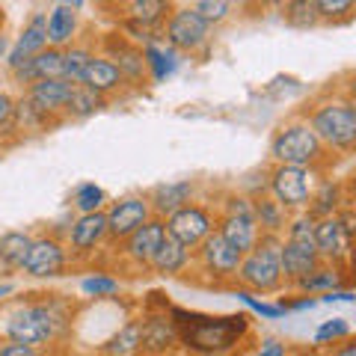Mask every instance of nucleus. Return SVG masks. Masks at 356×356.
Returning a JSON list of instances; mask_svg holds the SVG:
<instances>
[{
  "mask_svg": "<svg viewBox=\"0 0 356 356\" xmlns=\"http://www.w3.org/2000/svg\"><path fill=\"white\" fill-rule=\"evenodd\" d=\"M107 202V193L98 187L95 181H86L74 191L72 196V205L81 211V214H95V211H102V205Z\"/></svg>",
  "mask_w": 356,
  "mask_h": 356,
  "instance_id": "2f4dec72",
  "label": "nucleus"
},
{
  "mask_svg": "<svg viewBox=\"0 0 356 356\" xmlns=\"http://www.w3.org/2000/svg\"><path fill=\"white\" fill-rule=\"evenodd\" d=\"M187 264H191V250L181 247L178 241H172L170 235H166L163 243L158 247V252H154V259H152L149 267L158 276H178Z\"/></svg>",
  "mask_w": 356,
  "mask_h": 356,
  "instance_id": "b1692460",
  "label": "nucleus"
},
{
  "mask_svg": "<svg viewBox=\"0 0 356 356\" xmlns=\"http://www.w3.org/2000/svg\"><path fill=\"white\" fill-rule=\"evenodd\" d=\"M74 83H69L65 77H54V81H36L27 86V102L39 110L44 116H57L69 104V95H72Z\"/></svg>",
  "mask_w": 356,
  "mask_h": 356,
  "instance_id": "6ab92c4d",
  "label": "nucleus"
},
{
  "mask_svg": "<svg viewBox=\"0 0 356 356\" xmlns=\"http://www.w3.org/2000/svg\"><path fill=\"white\" fill-rule=\"evenodd\" d=\"M140 330H143V321H131V324H125L116 336H110L102 344V353L104 356H137L140 353Z\"/></svg>",
  "mask_w": 356,
  "mask_h": 356,
  "instance_id": "cd10ccee",
  "label": "nucleus"
},
{
  "mask_svg": "<svg viewBox=\"0 0 356 356\" xmlns=\"http://www.w3.org/2000/svg\"><path fill=\"white\" fill-rule=\"evenodd\" d=\"M344 102H348V104L356 110V74L348 81V86H344Z\"/></svg>",
  "mask_w": 356,
  "mask_h": 356,
  "instance_id": "c03bdc74",
  "label": "nucleus"
},
{
  "mask_svg": "<svg viewBox=\"0 0 356 356\" xmlns=\"http://www.w3.org/2000/svg\"><path fill=\"white\" fill-rule=\"evenodd\" d=\"M178 348V330L170 315H149L143 318L140 330V356H166Z\"/></svg>",
  "mask_w": 356,
  "mask_h": 356,
  "instance_id": "dca6fc26",
  "label": "nucleus"
},
{
  "mask_svg": "<svg viewBox=\"0 0 356 356\" xmlns=\"http://www.w3.org/2000/svg\"><path fill=\"white\" fill-rule=\"evenodd\" d=\"M191 356H229V353H191Z\"/></svg>",
  "mask_w": 356,
  "mask_h": 356,
  "instance_id": "de8ad7c7",
  "label": "nucleus"
},
{
  "mask_svg": "<svg viewBox=\"0 0 356 356\" xmlns=\"http://www.w3.org/2000/svg\"><path fill=\"white\" fill-rule=\"evenodd\" d=\"M81 288L89 297H110V294L119 291V282L113 276H89V280L81 282Z\"/></svg>",
  "mask_w": 356,
  "mask_h": 356,
  "instance_id": "58836bf2",
  "label": "nucleus"
},
{
  "mask_svg": "<svg viewBox=\"0 0 356 356\" xmlns=\"http://www.w3.org/2000/svg\"><path fill=\"white\" fill-rule=\"evenodd\" d=\"M324 303H356V294L353 291H330V294H321Z\"/></svg>",
  "mask_w": 356,
  "mask_h": 356,
  "instance_id": "79ce46f5",
  "label": "nucleus"
},
{
  "mask_svg": "<svg viewBox=\"0 0 356 356\" xmlns=\"http://www.w3.org/2000/svg\"><path fill=\"white\" fill-rule=\"evenodd\" d=\"M107 44V51H110V63L116 65V69L122 72V77H125V83H146V77H149V65H146V57H143V48L140 44H134L128 42L125 36H113V39H104Z\"/></svg>",
  "mask_w": 356,
  "mask_h": 356,
  "instance_id": "2eb2a0df",
  "label": "nucleus"
},
{
  "mask_svg": "<svg viewBox=\"0 0 356 356\" xmlns=\"http://www.w3.org/2000/svg\"><path fill=\"white\" fill-rule=\"evenodd\" d=\"M255 356H288V353H285V348H282L280 341L267 339V341L261 344V348H259V353H255Z\"/></svg>",
  "mask_w": 356,
  "mask_h": 356,
  "instance_id": "37998d69",
  "label": "nucleus"
},
{
  "mask_svg": "<svg viewBox=\"0 0 356 356\" xmlns=\"http://www.w3.org/2000/svg\"><path fill=\"white\" fill-rule=\"evenodd\" d=\"M282 18L285 24L291 27H300V30H309L318 24V13H315V3H309V0H297V3H285L282 6Z\"/></svg>",
  "mask_w": 356,
  "mask_h": 356,
  "instance_id": "72a5a7b5",
  "label": "nucleus"
},
{
  "mask_svg": "<svg viewBox=\"0 0 356 356\" xmlns=\"http://www.w3.org/2000/svg\"><path fill=\"white\" fill-rule=\"evenodd\" d=\"M143 57H146V65H149L154 81H163V77H170L175 72L172 51H163V48H158V44H146V48H143Z\"/></svg>",
  "mask_w": 356,
  "mask_h": 356,
  "instance_id": "473e14b6",
  "label": "nucleus"
},
{
  "mask_svg": "<svg viewBox=\"0 0 356 356\" xmlns=\"http://www.w3.org/2000/svg\"><path fill=\"white\" fill-rule=\"evenodd\" d=\"M309 125L318 134V140L327 149L336 152H356V110L339 98V102H324L309 113Z\"/></svg>",
  "mask_w": 356,
  "mask_h": 356,
  "instance_id": "423d86ee",
  "label": "nucleus"
},
{
  "mask_svg": "<svg viewBox=\"0 0 356 356\" xmlns=\"http://www.w3.org/2000/svg\"><path fill=\"white\" fill-rule=\"evenodd\" d=\"M193 13L202 18L208 27H214V24H222V21L232 15V3H226V0H196Z\"/></svg>",
  "mask_w": 356,
  "mask_h": 356,
  "instance_id": "f704fd0d",
  "label": "nucleus"
},
{
  "mask_svg": "<svg viewBox=\"0 0 356 356\" xmlns=\"http://www.w3.org/2000/svg\"><path fill=\"white\" fill-rule=\"evenodd\" d=\"M163 238H166V222L158 220V217H152L146 226H140L134 235H128L125 241H122L125 243V250L122 252H125L134 264L149 267L152 259H154V252H158V247L163 243Z\"/></svg>",
  "mask_w": 356,
  "mask_h": 356,
  "instance_id": "f3484780",
  "label": "nucleus"
},
{
  "mask_svg": "<svg viewBox=\"0 0 356 356\" xmlns=\"http://www.w3.org/2000/svg\"><path fill=\"white\" fill-rule=\"evenodd\" d=\"M353 264H356V250H353Z\"/></svg>",
  "mask_w": 356,
  "mask_h": 356,
  "instance_id": "8fccbe9b",
  "label": "nucleus"
},
{
  "mask_svg": "<svg viewBox=\"0 0 356 356\" xmlns=\"http://www.w3.org/2000/svg\"><path fill=\"white\" fill-rule=\"evenodd\" d=\"M107 238V217L104 211H95V214H81L72 229H69V247L74 255H89L95 252V247Z\"/></svg>",
  "mask_w": 356,
  "mask_h": 356,
  "instance_id": "aec40b11",
  "label": "nucleus"
},
{
  "mask_svg": "<svg viewBox=\"0 0 356 356\" xmlns=\"http://www.w3.org/2000/svg\"><path fill=\"white\" fill-rule=\"evenodd\" d=\"M81 86L92 89V92H98L104 98V95H110V92H116V89L125 86V77H122V72L107 57H92V63L86 65V72L81 77Z\"/></svg>",
  "mask_w": 356,
  "mask_h": 356,
  "instance_id": "4be33fe9",
  "label": "nucleus"
},
{
  "mask_svg": "<svg viewBox=\"0 0 356 356\" xmlns=\"http://www.w3.org/2000/svg\"><path fill=\"white\" fill-rule=\"evenodd\" d=\"M315 247H318L321 261H330L336 267L353 255V235L348 232V226L341 222L339 214L315 220Z\"/></svg>",
  "mask_w": 356,
  "mask_h": 356,
  "instance_id": "f8f14e48",
  "label": "nucleus"
},
{
  "mask_svg": "<svg viewBox=\"0 0 356 356\" xmlns=\"http://www.w3.org/2000/svg\"><path fill=\"white\" fill-rule=\"evenodd\" d=\"M196 250H199V261H202V267L211 276H217V280H222V276H235L241 261H243V255L238 250H232L217 229L211 232Z\"/></svg>",
  "mask_w": 356,
  "mask_h": 356,
  "instance_id": "ddd939ff",
  "label": "nucleus"
},
{
  "mask_svg": "<svg viewBox=\"0 0 356 356\" xmlns=\"http://www.w3.org/2000/svg\"><path fill=\"white\" fill-rule=\"evenodd\" d=\"M280 264H282V280L297 282L306 273H312L321 264V255L315 247V220L309 214H300L288 220V238L282 241L280 250Z\"/></svg>",
  "mask_w": 356,
  "mask_h": 356,
  "instance_id": "39448f33",
  "label": "nucleus"
},
{
  "mask_svg": "<svg viewBox=\"0 0 356 356\" xmlns=\"http://www.w3.org/2000/svg\"><path fill=\"white\" fill-rule=\"evenodd\" d=\"M92 48H86V44H72L69 51H63V77L69 83H81V77L86 72V65L92 63Z\"/></svg>",
  "mask_w": 356,
  "mask_h": 356,
  "instance_id": "7c9ffc66",
  "label": "nucleus"
},
{
  "mask_svg": "<svg viewBox=\"0 0 356 356\" xmlns=\"http://www.w3.org/2000/svg\"><path fill=\"white\" fill-rule=\"evenodd\" d=\"M217 232L222 235V241L229 243L232 250H238L241 255H247L255 241H259V226H255V220L250 217H235V214H220L217 220Z\"/></svg>",
  "mask_w": 356,
  "mask_h": 356,
  "instance_id": "412c9836",
  "label": "nucleus"
},
{
  "mask_svg": "<svg viewBox=\"0 0 356 356\" xmlns=\"http://www.w3.org/2000/svg\"><path fill=\"white\" fill-rule=\"evenodd\" d=\"M128 13L131 21L158 30V24H163L172 15V3H166V0H134V3H128Z\"/></svg>",
  "mask_w": 356,
  "mask_h": 356,
  "instance_id": "c85d7f7f",
  "label": "nucleus"
},
{
  "mask_svg": "<svg viewBox=\"0 0 356 356\" xmlns=\"http://www.w3.org/2000/svg\"><path fill=\"white\" fill-rule=\"evenodd\" d=\"M83 3H60L51 9L48 15V44L51 48H60L63 44H69L77 33V13L74 9H81Z\"/></svg>",
  "mask_w": 356,
  "mask_h": 356,
  "instance_id": "5701e85b",
  "label": "nucleus"
},
{
  "mask_svg": "<svg viewBox=\"0 0 356 356\" xmlns=\"http://www.w3.org/2000/svg\"><path fill=\"white\" fill-rule=\"evenodd\" d=\"M170 321L178 330V344L191 353H229L250 332V318L238 315H202V312L170 309Z\"/></svg>",
  "mask_w": 356,
  "mask_h": 356,
  "instance_id": "f257e3e1",
  "label": "nucleus"
},
{
  "mask_svg": "<svg viewBox=\"0 0 356 356\" xmlns=\"http://www.w3.org/2000/svg\"><path fill=\"white\" fill-rule=\"evenodd\" d=\"M3 51H6V39H3V36H0V54H3Z\"/></svg>",
  "mask_w": 356,
  "mask_h": 356,
  "instance_id": "09e8293b",
  "label": "nucleus"
},
{
  "mask_svg": "<svg viewBox=\"0 0 356 356\" xmlns=\"http://www.w3.org/2000/svg\"><path fill=\"white\" fill-rule=\"evenodd\" d=\"M107 238L110 241H125L128 235H134L140 226H146L152 220V205L146 196H125L113 202L107 211Z\"/></svg>",
  "mask_w": 356,
  "mask_h": 356,
  "instance_id": "9b49d317",
  "label": "nucleus"
},
{
  "mask_svg": "<svg viewBox=\"0 0 356 356\" xmlns=\"http://www.w3.org/2000/svg\"><path fill=\"white\" fill-rule=\"evenodd\" d=\"M350 336V324L344 318H330L315 330V344H336Z\"/></svg>",
  "mask_w": 356,
  "mask_h": 356,
  "instance_id": "e433bc0d",
  "label": "nucleus"
},
{
  "mask_svg": "<svg viewBox=\"0 0 356 356\" xmlns=\"http://www.w3.org/2000/svg\"><path fill=\"white\" fill-rule=\"evenodd\" d=\"M255 205V226L261 235H280L288 229V211L273 196H252Z\"/></svg>",
  "mask_w": 356,
  "mask_h": 356,
  "instance_id": "393cba45",
  "label": "nucleus"
},
{
  "mask_svg": "<svg viewBox=\"0 0 356 356\" xmlns=\"http://www.w3.org/2000/svg\"><path fill=\"white\" fill-rule=\"evenodd\" d=\"M65 261H69V250L54 235H42L33 238L27 259L21 264V273L30 276V280H54V276H63Z\"/></svg>",
  "mask_w": 356,
  "mask_h": 356,
  "instance_id": "1a4fd4ad",
  "label": "nucleus"
},
{
  "mask_svg": "<svg viewBox=\"0 0 356 356\" xmlns=\"http://www.w3.org/2000/svg\"><path fill=\"white\" fill-rule=\"evenodd\" d=\"M0 356H39V350L36 348H27V344H3L0 348Z\"/></svg>",
  "mask_w": 356,
  "mask_h": 356,
  "instance_id": "a19ab883",
  "label": "nucleus"
},
{
  "mask_svg": "<svg viewBox=\"0 0 356 356\" xmlns=\"http://www.w3.org/2000/svg\"><path fill=\"white\" fill-rule=\"evenodd\" d=\"M98 110H104V98L92 92V89H86L77 83L72 89V95H69V104H65L63 113L69 116V119H89L92 113H98Z\"/></svg>",
  "mask_w": 356,
  "mask_h": 356,
  "instance_id": "c756f323",
  "label": "nucleus"
},
{
  "mask_svg": "<svg viewBox=\"0 0 356 356\" xmlns=\"http://www.w3.org/2000/svg\"><path fill=\"white\" fill-rule=\"evenodd\" d=\"M238 297H241L243 306L252 309L255 315H261V318H282V315H285L282 303H264V300H255L250 291H238Z\"/></svg>",
  "mask_w": 356,
  "mask_h": 356,
  "instance_id": "4c0bfd02",
  "label": "nucleus"
},
{
  "mask_svg": "<svg viewBox=\"0 0 356 356\" xmlns=\"http://www.w3.org/2000/svg\"><path fill=\"white\" fill-rule=\"evenodd\" d=\"M13 119H15V98L9 95L6 89H0V131L15 128Z\"/></svg>",
  "mask_w": 356,
  "mask_h": 356,
  "instance_id": "ea45409f",
  "label": "nucleus"
},
{
  "mask_svg": "<svg viewBox=\"0 0 356 356\" xmlns=\"http://www.w3.org/2000/svg\"><path fill=\"white\" fill-rule=\"evenodd\" d=\"M193 193H196V184L191 181V178H178V181L158 184L146 199L152 205V214H158V220H163V217L175 214V211H181L184 205H191Z\"/></svg>",
  "mask_w": 356,
  "mask_h": 356,
  "instance_id": "a211bd4d",
  "label": "nucleus"
},
{
  "mask_svg": "<svg viewBox=\"0 0 356 356\" xmlns=\"http://www.w3.org/2000/svg\"><path fill=\"white\" fill-rule=\"evenodd\" d=\"M44 48H48V15L44 13H36L33 15L24 30H21V36L18 42L13 44V51H9V57H6V65H9V72H15L21 69L27 60H33L36 54H42Z\"/></svg>",
  "mask_w": 356,
  "mask_h": 356,
  "instance_id": "4468645a",
  "label": "nucleus"
},
{
  "mask_svg": "<svg viewBox=\"0 0 356 356\" xmlns=\"http://www.w3.org/2000/svg\"><path fill=\"white\" fill-rule=\"evenodd\" d=\"M330 356H356V339H353V341H348V344H341V348H336Z\"/></svg>",
  "mask_w": 356,
  "mask_h": 356,
  "instance_id": "a18cd8bd",
  "label": "nucleus"
},
{
  "mask_svg": "<svg viewBox=\"0 0 356 356\" xmlns=\"http://www.w3.org/2000/svg\"><path fill=\"white\" fill-rule=\"evenodd\" d=\"M163 222H166V235H170L172 241H178L181 247H187V250H196L199 243L217 229L214 214H211L205 205H196V202L184 205L181 211H175V214H170Z\"/></svg>",
  "mask_w": 356,
  "mask_h": 356,
  "instance_id": "0eeeda50",
  "label": "nucleus"
},
{
  "mask_svg": "<svg viewBox=\"0 0 356 356\" xmlns=\"http://www.w3.org/2000/svg\"><path fill=\"white\" fill-rule=\"evenodd\" d=\"M300 291L306 294H330V291H339L341 285V270L336 264H318L312 273H306L303 280L294 282Z\"/></svg>",
  "mask_w": 356,
  "mask_h": 356,
  "instance_id": "bb28decb",
  "label": "nucleus"
},
{
  "mask_svg": "<svg viewBox=\"0 0 356 356\" xmlns=\"http://www.w3.org/2000/svg\"><path fill=\"white\" fill-rule=\"evenodd\" d=\"M208 33H211V27L193 13V6H178V9H172V15L166 18L163 39L172 51H199L208 42Z\"/></svg>",
  "mask_w": 356,
  "mask_h": 356,
  "instance_id": "9d476101",
  "label": "nucleus"
},
{
  "mask_svg": "<svg viewBox=\"0 0 356 356\" xmlns=\"http://www.w3.org/2000/svg\"><path fill=\"white\" fill-rule=\"evenodd\" d=\"M312 170H300V166H273L270 172V196L285 211L309 208L312 199Z\"/></svg>",
  "mask_w": 356,
  "mask_h": 356,
  "instance_id": "6e6552de",
  "label": "nucleus"
},
{
  "mask_svg": "<svg viewBox=\"0 0 356 356\" xmlns=\"http://www.w3.org/2000/svg\"><path fill=\"white\" fill-rule=\"evenodd\" d=\"M6 294H13V285H9V282L0 285V297H6Z\"/></svg>",
  "mask_w": 356,
  "mask_h": 356,
  "instance_id": "49530a36",
  "label": "nucleus"
},
{
  "mask_svg": "<svg viewBox=\"0 0 356 356\" xmlns=\"http://www.w3.org/2000/svg\"><path fill=\"white\" fill-rule=\"evenodd\" d=\"M280 250H282V235H259L255 247L243 255L238 267V282L250 291L259 294H273L285 285L282 280V264H280Z\"/></svg>",
  "mask_w": 356,
  "mask_h": 356,
  "instance_id": "7ed1b4c3",
  "label": "nucleus"
},
{
  "mask_svg": "<svg viewBox=\"0 0 356 356\" xmlns=\"http://www.w3.org/2000/svg\"><path fill=\"white\" fill-rule=\"evenodd\" d=\"M315 13L321 21H341V18L356 15V3L353 0H318Z\"/></svg>",
  "mask_w": 356,
  "mask_h": 356,
  "instance_id": "c9c22d12",
  "label": "nucleus"
},
{
  "mask_svg": "<svg viewBox=\"0 0 356 356\" xmlns=\"http://www.w3.org/2000/svg\"><path fill=\"white\" fill-rule=\"evenodd\" d=\"M30 243H33V235H27V232H21V229L0 235V264H3L6 270H21V264H24L27 252H30Z\"/></svg>",
  "mask_w": 356,
  "mask_h": 356,
  "instance_id": "a878e982",
  "label": "nucleus"
},
{
  "mask_svg": "<svg viewBox=\"0 0 356 356\" xmlns=\"http://www.w3.org/2000/svg\"><path fill=\"white\" fill-rule=\"evenodd\" d=\"M63 327H65V312L60 309L57 300H48V303H30L13 312L3 324V336L13 344L39 348V344H48Z\"/></svg>",
  "mask_w": 356,
  "mask_h": 356,
  "instance_id": "f03ea898",
  "label": "nucleus"
},
{
  "mask_svg": "<svg viewBox=\"0 0 356 356\" xmlns=\"http://www.w3.org/2000/svg\"><path fill=\"white\" fill-rule=\"evenodd\" d=\"M270 158L280 166H300V170H315L318 163H324L327 146L318 140V134L312 131L306 119L288 122L270 140Z\"/></svg>",
  "mask_w": 356,
  "mask_h": 356,
  "instance_id": "20e7f679",
  "label": "nucleus"
}]
</instances>
